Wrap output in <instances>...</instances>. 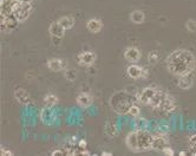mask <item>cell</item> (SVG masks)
Segmentation results:
<instances>
[{"mask_svg": "<svg viewBox=\"0 0 196 156\" xmlns=\"http://www.w3.org/2000/svg\"><path fill=\"white\" fill-rule=\"evenodd\" d=\"M167 68L178 77L193 73L196 68L195 57L188 50H175L167 58Z\"/></svg>", "mask_w": 196, "mask_h": 156, "instance_id": "obj_1", "label": "cell"}, {"mask_svg": "<svg viewBox=\"0 0 196 156\" xmlns=\"http://www.w3.org/2000/svg\"><path fill=\"white\" fill-rule=\"evenodd\" d=\"M154 135L145 129H137L135 131L129 133L125 138L128 148L136 153H142L152 149Z\"/></svg>", "mask_w": 196, "mask_h": 156, "instance_id": "obj_2", "label": "cell"}, {"mask_svg": "<svg viewBox=\"0 0 196 156\" xmlns=\"http://www.w3.org/2000/svg\"><path fill=\"white\" fill-rule=\"evenodd\" d=\"M134 104V97L127 91H117L110 98V105L117 114H128L129 109Z\"/></svg>", "mask_w": 196, "mask_h": 156, "instance_id": "obj_3", "label": "cell"}, {"mask_svg": "<svg viewBox=\"0 0 196 156\" xmlns=\"http://www.w3.org/2000/svg\"><path fill=\"white\" fill-rule=\"evenodd\" d=\"M150 107L155 110L162 111V112H171L176 108V104L170 95L157 89V91L150 103Z\"/></svg>", "mask_w": 196, "mask_h": 156, "instance_id": "obj_4", "label": "cell"}, {"mask_svg": "<svg viewBox=\"0 0 196 156\" xmlns=\"http://www.w3.org/2000/svg\"><path fill=\"white\" fill-rule=\"evenodd\" d=\"M32 11H33V7H32L30 1H20L15 7L13 16L15 17V19L19 23H23L31 16Z\"/></svg>", "mask_w": 196, "mask_h": 156, "instance_id": "obj_5", "label": "cell"}, {"mask_svg": "<svg viewBox=\"0 0 196 156\" xmlns=\"http://www.w3.org/2000/svg\"><path fill=\"white\" fill-rule=\"evenodd\" d=\"M18 23L19 21L14 16H0V29L2 33H8L15 30Z\"/></svg>", "mask_w": 196, "mask_h": 156, "instance_id": "obj_6", "label": "cell"}, {"mask_svg": "<svg viewBox=\"0 0 196 156\" xmlns=\"http://www.w3.org/2000/svg\"><path fill=\"white\" fill-rule=\"evenodd\" d=\"M22 0H1L0 2V16H13L17 5Z\"/></svg>", "mask_w": 196, "mask_h": 156, "instance_id": "obj_7", "label": "cell"}, {"mask_svg": "<svg viewBox=\"0 0 196 156\" xmlns=\"http://www.w3.org/2000/svg\"><path fill=\"white\" fill-rule=\"evenodd\" d=\"M56 117H57V114H56V110L53 109V107L46 105L45 108L40 111V119L45 125L53 124L56 121Z\"/></svg>", "mask_w": 196, "mask_h": 156, "instance_id": "obj_8", "label": "cell"}, {"mask_svg": "<svg viewBox=\"0 0 196 156\" xmlns=\"http://www.w3.org/2000/svg\"><path fill=\"white\" fill-rule=\"evenodd\" d=\"M147 70L145 69H142L141 66L136 65V64H132L130 65L128 69H127V75H128L130 78L132 79H143V78L147 77Z\"/></svg>", "mask_w": 196, "mask_h": 156, "instance_id": "obj_9", "label": "cell"}, {"mask_svg": "<svg viewBox=\"0 0 196 156\" xmlns=\"http://www.w3.org/2000/svg\"><path fill=\"white\" fill-rule=\"evenodd\" d=\"M97 59V56L96 53L91 52V51H86V52H82L77 56V60L78 63L82 65V66H89V65H92L93 63L96 62Z\"/></svg>", "mask_w": 196, "mask_h": 156, "instance_id": "obj_10", "label": "cell"}, {"mask_svg": "<svg viewBox=\"0 0 196 156\" xmlns=\"http://www.w3.org/2000/svg\"><path fill=\"white\" fill-rule=\"evenodd\" d=\"M168 138L164 134H157L154 135V141H152V149L157 150V151H162L163 149L168 147Z\"/></svg>", "mask_w": 196, "mask_h": 156, "instance_id": "obj_11", "label": "cell"}, {"mask_svg": "<svg viewBox=\"0 0 196 156\" xmlns=\"http://www.w3.org/2000/svg\"><path fill=\"white\" fill-rule=\"evenodd\" d=\"M141 51L137 47H128L124 52V58L130 63H137L141 59Z\"/></svg>", "mask_w": 196, "mask_h": 156, "instance_id": "obj_12", "label": "cell"}, {"mask_svg": "<svg viewBox=\"0 0 196 156\" xmlns=\"http://www.w3.org/2000/svg\"><path fill=\"white\" fill-rule=\"evenodd\" d=\"M49 31H50V33H51L52 37H56V38H63L64 34H65V27H64L59 21H54V23H52L50 25Z\"/></svg>", "mask_w": 196, "mask_h": 156, "instance_id": "obj_13", "label": "cell"}, {"mask_svg": "<svg viewBox=\"0 0 196 156\" xmlns=\"http://www.w3.org/2000/svg\"><path fill=\"white\" fill-rule=\"evenodd\" d=\"M14 97L15 99L19 102V103H22V104H29L31 102V96L30 94L23 89V88H17L14 90Z\"/></svg>", "mask_w": 196, "mask_h": 156, "instance_id": "obj_14", "label": "cell"}, {"mask_svg": "<svg viewBox=\"0 0 196 156\" xmlns=\"http://www.w3.org/2000/svg\"><path fill=\"white\" fill-rule=\"evenodd\" d=\"M47 66L51 71H63L64 69H66V63L63 59H58V58H52L47 62Z\"/></svg>", "mask_w": 196, "mask_h": 156, "instance_id": "obj_15", "label": "cell"}, {"mask_svg": "<svg viewBox=\"0 0 196 156\" xmlns=\"http://www.w3.org/2000/svg\"><path fill=\"white\" fill-rule=\"evenodd\" d=\"M92 102H93V98H92V96H91L90 94H88V92H82V94L78 95V97H77L78 105H80V107H83V108L90 107L91 104H92Z\"/></svg>", "mask_w": 196, "mask_h": 156, "instance_id": "obj_16", "label": "cell"}, {"mask_svg": "<svg viewBox=\"0 0 196 156\" xmlns=\"http://www.w3.org/2000/svg\"><path fill=\"white\" fill-rule=\"evenodd\" d=\"M86 27H88V30L92 33H98V32L102 30V27H103V24H102V20H99L97 18H92L90 19L88 24H86Z\"/></svg>", "mask_w": 196, "mask_h": 156, "instance_id": "obj_17", "label": "cell"}, {"mask_svg": "<svg viewBox=\"0 0 196 156\" xmlns=\"http://www.w3.org/2000/svg\"><path fill=\"white\" fill-rule=\"evenodd\" d=\"M193 83H194L193 73H189V75H186V76H181L177 84H178V86L182 88V89H189L190 86L193 85Z\"/></svg>", "mask_w": 196, "mask_h": 156, "instance_id": "obj_18", "label": "cell"}, {"mask_svg": "<svg viewBox=\"0 0 196 156\" xmlns=\"http://www.w3.org/2000/svg\"><path fill=\"white\" fill-rule=\"evenodd\" d=\"M144 13L142 11H134L130 14V20L134 24H142L144 21Z\"/></svg>", "mask_w": 196, "mask_h": 156, "instance_id": "obj_19", "label": "cell"}, {"mask_svg": "<svg viewBox=\"0 0 196 156\" xmlns=\"http://www.w3.org/2000/svg\"><path fill=\"white\" fill-rule=\"evenodd\" d=\"M59 23L65 27V30H70V29H72L73 27V25H75V20H73V18L72 17H61V19L58 20Z\"/></svg>", "mask_w": 196, "mask_h": 156, "instance_id": "obj_20", "label": "cell"}, {"mask_svg": "<svg viewBox=\"0 0 196 156\" xmlns=\"http://www.w3.org/2000/svg\"><path fill=\"white\" fill-rule=\"evenodd\" d=\"M44 102H45L46 105H49V107H54V105L58 103V97L53 94H49L45 96Z\"/></svg>", "mask_w": 196, "mask_h": 156, "instance_id": "obj_21", "label": "cell"}, {"mask_svg": "<svg viewBox=\"0 0 196 156\" xmlns=\"http://www.w3.org/2000/svg\"><path fill=\"white\" fill-rule=\"evenodd\" d=\"M129 115H131L132 117H139V114H141V110H139V108L136 105V104H132L131 105V108L129 109Z\"/></svg>", "mask_w": 196, "mask_h": 156, "instance_id": "obj_22", "label": "cell"}, {"mask_svg": "<svg viewBox=\"0 0 196 156\" xmlns=\"http://www.w3.org/2000/svg\"><path fill=\"white\" fill-rule=\"evenodd\" d=\"M148 59H149V62L152 63V64H155V63H157V60L159 59V51H151L149 56H148Z\"/></svg>", "mask_w": 196, "mask_h": 156, "instance_id": "obj_23", "label": "cell"}, {"mask_svg": "<svg viewBox=\"0 0 196 156\" xmlns=\"http://www.w3.org/2000/svg\"><path fill=\"white\" fill-rule=\"evenodd\" d=\"M147 124H148L147 119L141 118V117H136V127H137L138 129H145Z\"/></svg>", "mask_w": 196, "mask_h": 156, "instance_id": "obj_24", "label": "cell"}, {"mask_svg": "<svg viewBox=\"0 0 196 156\" xmlns=\"http://www.w3.org/2000/svg\"><path fill=\"white\" fill-rule=\"evenodd\" d=\"M186 27H187L190 32H196V23L194 20H188V21L186 23Z\"/></svg>", "mask_w": 196, "mask_h": 156, "instance_id": "obj_25", "label": "cell"}, {"mask_svg": "<svg viewBox=\"0 0 196 156\" xmlns=\"http://www.w3.org/2000/svg\"><path fill=\"white\" fill-rule=\"evenodd\" d=\"M65 77L68 78V79H70V80H73L76 78V72L73 70H66V72H65Z\"/></svg>", "mask_w": 196, "mask_h": 156, "instance_id": "obj_26", "label": "cell"}, {"mask_svg": "<svg viewBox=\"0 0 196 156\" xmlns=\"http://www.w3.org/2000/svg\"><path fill=\"white\" fill-rule=\"evenodd\" d=\"M189 148L190 149L196 148V135L190 136V138H189Z\"/></svg>", "mask_w": 196, "mask_h": 156, "instance_id": "obj_27", "label": "cell"}, {"mask_svg": "<svg viewBox=\"0 0 196 156\" xmlns=\"http://www.w3.org/2000/svg\"><path fill=\"white\" fill-rule=\"evenodd\" d=\"M51 155H68V154H66V149H58V150H53Z\"/></svg>", "mask_w": 196, "mask_h": 156, "instance_id": "obj_28", "label": "cell"}, {"mask_svg": "<svg viewBox=\"0 0 196 156\" xmlns=\"http://www.w3.org/2000/svg\"><path fill=\"white\" fill-rule=\"evenodd\" d=\"M0 154L2 156H6V155H13V153L11 151V150H7V149L5 148V147H1V149H0Z\"/></svg>", "mask_w": 196, "mask_h": 156, "instance_id": "obj_29", "label": "cell"}, {"mask_svg": "<svg viewBox=\"0 0 196 156\" xmlns=\"http://www.w3.org/2000/svg\"><path fill=\"white\" fill-rule=\"evenodd\" d=\"M162 153H163V154H164V155H174V150L171 148H170V147H169V146H168V147H166V148L163 149V150H162Z\"/></svg>", "mask_w": 196, "mask_h": 156, "instance_id": "obj_30", "label": "cell"}, {"mask_svg": "<svg viewBox=\"0 0 196 156\" xmlns=\"http://www.w3.org/2000/svg\"><path fill=\"white\" fill-rule=\"evenodd\" d=\"M78 147L80 149H85L86 148V141L85 140H80L78 142Z\"/></svg>", "mask_w": 196, "mask_h": 156, "instance_id": "obj_31", "label": "cell"}, {"mask_svg": "<svg viewBox=\"0 0 196 156\" xmlns=\"http://www.w3.org/2000/svg\"><path fill=\"white\" fill-rule=\"evenodd\" d=\"M190 153H191L193 155H196V148H194V149H190Z\"/></svg>", "mask_w": 196, "mask_h": 156, "instance_id": "obj_32", "label": "cell"}, {"mask_svg": "<svg viewBox=\"0 0 196 156\" xmlns=\"http://www.w3.org/2000/svg\"><path fill=\"white\" fill-rule=\"evenodd\" d=\"M103 155H106V156H110V155H112V154H111V153H104V151H103Z\"/></svg>", "mask_w": 196, "mask_h": 156, "instance_id": "obj_33", "label": "cell"}, {"mask_svg": "<svg viewBox=\"0 0 196 156\" xmlns=\"http://www.w3.org/2000/svg\"><path fill=\"white\" fill-rule=\"evenodd\" d=\"M22 1H30V2H31V1H32V0H22Z\"/></svg>", "mask_w": 196, "mask_h": 156, "instance_id": "obj_34", "label": "cell"}]
</instances>
